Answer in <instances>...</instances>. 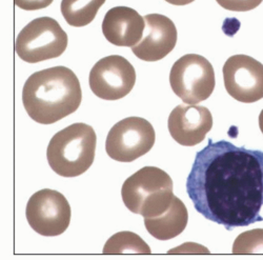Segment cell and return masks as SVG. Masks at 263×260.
I'll return each mask as SVG.
<instances>
[{
  "instance_id": "cell-4",
  "label": "cell",
  "mask_w": 263,
  "mask_h": 260,
  "mask_svg": "<svg viewBox=\"0 0 263 260\" xmlns=\"http://www.w3.org/2000/svg\"><path fill=\"white\" fill-rule=\"evenodd\" d=\"M174 196L171 176L156 166L140 169L124 181L121 189L125 207L143 218L155 217L165 211Z\"/></svg>"
},
{
  "instance_id": "cell-12",
  "label": "cell",
  "mask_w": 263,
  "mask_h": 260,
  "mask_svg": "<svg viewBox=\"0 0 263 260\" xmlns=\"http://www.w3.org/2000/svg\"><path fill=\"white\" fill-rule=\"evenodd\" d=\"M142 39L132 48L137 58L153 62L163 59L176 47L178 33L173 21L161 14L144 16Z\"/></svg>"
},
{
  "instance_id": "cell-3",
  "label": "cell",
  "mask_w": 263,
  "mask_h": 260,
  "mask_svg": "<svg viewBox=\"0 0 263 260\" xmlns=\"http://www.w3.org/2000/svg\"><path fill=\"white\" fill-rule=\"evenodd\" d=\"M97 136L83 122L74 123L56 133L47 150L52 170L61 177H77L91 168L95 159Z\"/></svg>"
},
{
  "instance_id": "cell-14",
  "label": "cell",
  "mask_w": 263,
  "mask_h": 260,
  "mask_svg": "<svg viewBox=\"0 0 263 260\" xmlns=\"http://www.w3.org/2000/svg\"><path fill=\"white\" fill-rule=\"evenodd\" d=\"M189 221L187 209L178 197L174 196L171 206L155 217L144 218L146 231L158 240H170L180 235Z\"/></svg>"
},
{
  "instance_id": "cell-20",
  "label": "cell",
  "mask_w": 263,
  "mask_h": 260,
  "mask_svg": "<svg viewBox=\"0 0 263 260\" xmlns=\"http://www.w3.org/2000/svg\"><path fill=\"white\" fill-rule=\"evenodd\" d=\"M165 2L174 6H186L194 3L195 0H165Z\"/></svg>"
},
{
  "instance_id": "cell-16",
  "label": "cell",
  "mask_w": 263,
  "mask_h": 260,
  "mask_svg": "<svg viewBox=\"0 0 263 260\" xmlns=\"http://www.w3.org/2000/svg\"><path fill=\"white\" fill-rule=\"evenodd\" d=\"M102 252L103 254H151V249L139 235L123 231L108 238Z\"/></svg>"
},
{
  "instance_id": "cell-21",
  "label": "cell",
  "mask_w": 263,
  "mask_h": 260,
  "mask_svg": "<svg viewBox=\"0 0 263 260\" xmlns=\"http://www.w3.org/2000/svg\"><path fill=\"white\" fill-rule=\"evenodd\" d=\"M259 127L263 134V110L260 112V115H259Z\"/></svg>"
},
{
  "instance_id": "cell-8",
  "label": "cell",
  "mask_w": 263,
  "mask_h": 260,
  "mask_svg": "<svg viewBox=\"0 0 263 260\" xmlns=\"http://www.w3.org/2000/svg\"><path fill=\"white\" fill-rule=\"evenodd\" d=\"M26 216L30 227L47 237L59 236L71 222V207L64 195L51 189L33 194L28 201Z\"/></svg>"
},
{
  "instance_id": "cell-13",
  "label": "cell",
  "mask_w": 263,
  "mask_h": 260,
  "mask_svg": "<svg viewBox=\"0 0 263 260\" xmlns=\"http://www.w3.org/2000/svg\"><path fill=\"white\" fill-rule=\"evenodd\" d=\"M145 20L137 11L127 7L108 10L102 21L105 39L117 47L133 48L142 39Z\"/></svg>"
},
{
  "instance_id": "cell-18",
  "label": "cell",
  "mask_w": 263,
  "mask_h": 260,
  "mask_svg": "<svg viewBox=\"0 0 263 260\" xmlns=\"http://www.w3.org/2000/svg\"><path fill=\"white\" fill-rule=\"evenodd\" d=\"M226 10L234 12H248L259 7L263 0H216Z\"/></svg>"
},
{
  "instance_id": "cell-2",
  "label": "cell",
  "mask_w": 263,
  "mask_h": 260,
  "mask_svg": "<svg viewBox=\"0 0 263 260\" xmlns=\"http://www.w3.org/2000/svg\"><path fill=\"white\" fill-rule=\"evenodd\" d=\"M82 100L80 82L65 67H54L32 74L23 90L28 115L41 124H52L78 110Z\"/></svg>"
},
{
  "instance_id": "cell-6",
  "label": "cell",
  "mask_w": 263,
  "mask_h": 260,
  "mask_svg": "<svg viewBox=\"0 0 263 260\" xmlns=\"http://www.w3.org/2000/svg\"><path fill=\"white\" fill-rule=\"evenodd\" d=\"M170 84L173 92L183 102L197 104L206 100L214 92V68L205 57L186 54L173 64Z\"/></svg>"
},
{
  "instance_id": "cell-7",
  "label": "cell",
  "mask_w": 263,
  "mask_h": 260,
  "mask_svg": "<svg viewBox=\"0 0 263 260\" xmlns=\"http://www.w3.org/2000/svg\"><path fill=\"white\" fill-rule=\"evenodd\" d=\"M155 140V129L151 122L140 117H128L109 129L105 151L116 161L132 162L149 152Z\"/></svg>"
},
{
  "instance_id": "cell-9",
  "label": "cell",
  "mask_w": 263,
  "mask_h": 260,
  "mask_svg": "<svg viewBox=\"0 0 263 260\" xmlns=\"http://www.w3.org/2000/svg\"><path fill=\"white\" fill-rule=\"evenodd\" d=\"M89 83L97 97L104 100H119L133 90L136 71L124 57L107 56L95 63L90 72Z\"/></svg>"
},
{
  "instance_id": "cell-17",
  "label": "cell",
  "mask_w": 263,
  "mask_h": 260,
  "mask_svg": "<svg viewBox=\"0 0 263 260\" xmlns=\"http://www.w3.org/2000/svg\"><path fill=\"white\" fill-rule=\"evenodd\" d=\"M233 254H263V229L241 233L234 242Z\"/></svg>"
},
{
  "instance_id": "cell-19",
  "label": "cell",
  "mask_w": 263,
  "mask_h": 260,
  "mask_svg": "<svg viewBox=\"0 0 263 260\" xmlns=\"http://www.w3.org/2000/svg\"><path fill=\"white\" fill-rule=\"evenodd\" d=\"M54 0H14L15 5L26 11H36L48 8Z\"/></svg>"
},
{
  "instance_id": "cell-1",
  "label": "cell",
  "mask_w": 263,
  "mask_h": 260,
  "mask_svg": "<svg viewBox=\"0 0 263 260\" xmlns=\"http://www.w3.org/2000/svg\"><path fill=\"white\" fill-rule=\"evenodd\" d=\"M186 192L197 212L228 231L263 221V151L209 139L196 154Z\"/></svg>"
},
{
  "instance_id": "cell-15",
  "label": "cell",
  "mask_w": 263,
  "mask_h": 260,
  "mask_svg": "<svg viewBox=\"0 0 263 260\" xmlns=\"http://www.w3.org/2000/svg\"><path fill=\"white\" fill-rule=\"evenodd\" d=\"M105 0H61V14L67 23L76 28L90 25Z\"/></svg>"
},
{
  "instance_id": "cell-5",
  "label": "cell",
  "mask_w": 263,
  "mask_h": 260,
  "mask_svg": "<svg viewBox=\"0 0 263 260\" xmlns=\"http://www.w3.org/2000/svg\"><path fill=\"white\" fill-rule=\"evenodd\" d=\"M69 38L52 17L32 20L16 38L15 51L26 62L36 63L61 56L68 48Z\"/></svg>"
},
{
  "instance_id": "cell-10",
  "label": "cell",
  "mask_w": 263,
  "mask_h": 260,
  "mask_svg": "<svg viewBox=\"0 0 263 260\" xmlns=\"http://www.w3.org/2000/svg\"><path fill=\"white\" fill-rule=\"evenodd\" d=\"M227 92L237 101L253 103L263 98V64L251 56H231L224 63Z\"/></svg>"
},
{
  "instance_id": "cell-11",
  "label": "cell",
  "mask_w": 263,
  "mask_h": 260,
  "mask_svg": "<svg viewBox=\"0 0 263 260\" xmlns=\"http://www.w3.org/2000/svg\"><path fill=\"white\" fill-rule=\"evenodd\" d=\"M172 138L184 146L201 143L213 127V116L205 106L180 104L171 112L167 121Z\"/></svg>"
}]
</instances>
